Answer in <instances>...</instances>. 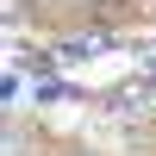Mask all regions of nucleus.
Returning <instances> with one entry per match:
<instances>
[{
	"instance_id": "f257e3e1",
	"label": "nucleus",
	"mask_w": 156,
	"mask_h": 156,
	"mask_svg": "<svg viewBox=\"0 0 156 156\" xmlns=\"http://www.w3.org/2000/svg\"><path fill=\"white\" fill-rule=\"evenodd\" d=\"M100 50H106V37H69L62 56H100Z\"/></svg>"
}]
</instances>
